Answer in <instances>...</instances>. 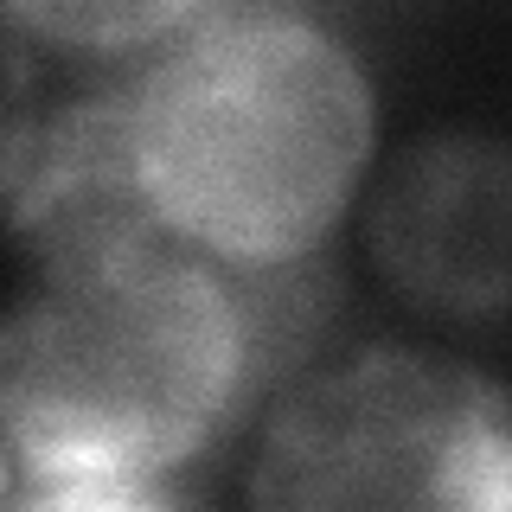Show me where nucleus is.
<instances>
[{
	"label": "nucleus",
	"instance_id": "f257e3e1",
	"mask_svg": "<svg viewBox=\"0 0 512 512\" xmlns=\"http://www.w3.org/2000/svg\"><path fill=\"white\" fill-rule=\"evenodd\" d=\"M263 391L256 269L180 231L39 263L0 320V442L39 506L154 500Z\"/></svg>",
	"mask_w": 512,
	"mask_h": 512
},
{
	"label": "nucleus",
	"instance_id": "f03ea898",
	"mask_svg": "<svg viewBox=\"0 0 512 512\" xmlns=\"http://www.w3.org/2000/svg\"><path fill=\"white\" fill-rule=\"evenodd\" d=\"M135 71V167L154 212L218 263H301L372 148V84L295 7H218Z\"/></svg>",
	"mask_w": 512,
	"mask_h": 512
},
{
	"label": "nucleus",
	"instance_id": "7ed1b4c3",
	"mask_svg": "<svg viewBox=\"0 0 512 512\" xmlns=\"http://www.w3.org/2000/svg\"><path fill=\"white\" fill-rule=\"evenodd\" d=\"M256 506H512V404L461 365L378 346L269 410Z\"/></svg>",
	"mask_w": 512,
	"mask_h": 512
},
{
	"label": "nucleus",
	"instance_id": "20e7f679",
	"mask_svg": "<svg viewBox=\"0 0 512 512\" xmlns=\"http://www.w3.org/2000/svg\"><path fill=\"white\" fill-rule=\"evenodd\" d=\"M372 256L429 314H512V148L487 135L410 148L372 205Z\"/></svg>",
	"mask_w": 512,
	"mask_h": 512
},
{
	"label": "nucleus",
	"instance_id": "39448f33",
	"mask_svg": "<svg viewBox=\"0 0 512 512\" xmlns=\"http://www.w3.org/2000/svg\"><path fill=\"white\" fill-rule=\"evenodd\" d=\"M45 45H71V52H141V45L173 39L218 0H7Z\"/></svg>",
	"mask_w": 512,
	"mask_h": 512
},
{
	"label": "nucleus",
	"instance_id": "423d86ee",
	"mask_svg": "<svg viewBox=\"0 0 512 512\" xmlns=\"http://www.w3.org/2000/svg\"><path fill=\"white\" fill-rule=\"evenodd\" d=\"M45 64H39V32L0 0V186H7L13 160H20L26 135L45 116Z\"/></svg>",
	"mask_w": 512,
	"mask_h": 512
},
{
	"label": "nucleus",
	"instance_id": "0eeeda50",
	"mask_svg": "<svg viewBox=\"0 0 512 512\" xmlns=\"http://www.w3.org/2000/svg\"><path fill=\"white\" fill-rule=\"evenodd\" d=\"M7 474H13V461H7V442H0V493H7Z\"/></svg>",
	"mask_w": 512,
	"mask_h": 512
}]
</instances>
